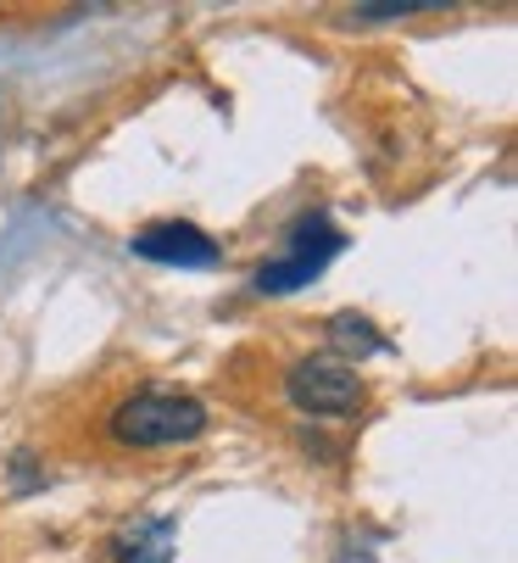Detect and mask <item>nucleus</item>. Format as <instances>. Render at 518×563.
I'll return each mask as SVG.
<instances>
[{"instance_id":"obj_1","label":"nucleus","mask_w":518,"mask_h":563,"mask_svg":"<svg viewBox=\"0 0 518 563\" xmlns=\"http://www.w3.org/2000/svg\"><path fill=\"white\" fill-rule=\"evenodd\" d=\"M212 424L207 401L190 390H134L107 413V435L129 452H167V446H190Z\"/></svg>"},{"instance_id":"obj_5","label":"nucleus","mask_w":518,"mask_h":563,"mask_svg":"<svg viewBox=\"0 0 518 563\" xmlns=\"http://www.w3.org/2000/svg\"><path fill=\"white\" fill-rule=\"evenodd\" d=\"M173 552H179V519L167 514H140L118 525L101 547L107 563H173Z\"/></svg>"},{"instance_id":"obj_3","label":"nucleus","mask_w":518,"mask_h":563,"mask_svg":"<svg viewBox=\"0 0 518 563\" xmlns=\"http://www.w3.org/2000/svg\"><path fill=\"white\" fill-rule=\"evenodd\" d=\"M285 396H290V408L307 413V419H357L368 408L363 374L334 363V357H296L285 368Z\"/></svg>"},{"instance_id":"obj_4","label":"nucleus","mask_w":518,"mask_h":563,"mask_svg":"<svg viewBox=\"0 0 518 563\" xmlns=\"http://www.w3.org/2000/svg\"><path fill=\"white\" fill-rule=\"evenodd\" d=\"M129 252L145 257V263H162V268H212V263H223L218 240H212L207 229L185 223V218H162V223L134 229Z\"/></svg>"},{"instance_id":"obj_7","label":"nucleus","mask_w":518,"mask_h":563,"mask_svg":"<svg viewBox=\"0 0 518 563\" xmlns=\"http://www.w3.org/2000/svg\"><path fill=\"white\" fill-rule=\"evenodd\" d=\"M423 12H447L441 0H385V7H357L345 12L352 23H407V18H423Z\"/></svg>"},{"instance_id":"obj_6","label":"nucleus","mask_w":518,"mask_h":563,"mask_svg":"<svg viewBox=\"0 0 518 563\" xmlns=\"http://www.w3.org/2000/svg\"><path fill=\"white\" fill-rule=\"evenodd\" d=\"M323 335H329V357H334V363H345V368H357L363 357L390 352L385 330L374 324L368 312H357V307H340V312H329V318H323Z\"/></svg>"},{"instance_id":"obj_2","label":"nucleus","mask_w":518,"mask_h":563,"mask_svg":"<svg viewBox=\"0 0 518 563\" xmlns=\"http://www.w3.org/2000/svg\"><path fill=\"white\" fill-rule=\"evenodd\" d=\"M340 246H345V234L334 229V218L323 207L301 212L290 223V234H285V252L251 274V296H296V290H307L340 257Z\"/></svg>"}]
</instances>
